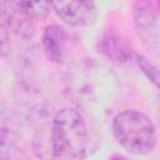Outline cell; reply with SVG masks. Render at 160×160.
I'll return each mask as SVG.
<instances>
[{"mask_svg":"<svg viewBox=\"0 0 160 160\" xmlns=\"http://www.w3.org/2000/svg\"><path fill=\"white\" fill-rule=\"evenodd\" d=\"M135 59H136V62H138L139 68L142 70V72L160 89V70L154 64H151L146 58H144L141 55L136 54Z\"/></svg>","mask_w":160,"mask_h":160,"instance_id":"obj_9","label":"cell"},{"mask_svg":"<svg viewBox=\"0 0 160 160\" xmlns=\"http://www.w3.org/2000/svg\"><path fill=\"white\" fill-rule=\"evenodd\" d=\"M52 10L66 24L72 26H86L95 22L98 11L92 1H55Z\"/></svg>","mask_w":160,"mask_h":160,"instance_id":"obj_3","label":"cell"},{"mask_svg":"<svg viewBox=\"0 0 160 160\" xmlns=\"http://www.w3.org/2000/svg\"><path fill=\"white\" fill-rule=\"evenodd\" d=\"M99 49L106 56L119 61H125L131 55L125 41L115 34H108L104 38H101V40L99 41Z\"/></svg>","mask_w":160,"mask_h":160,"instance_id":"obj_5","label":"cell"},{"mask_svg":"<svg viewBox=\"0 0 160 160\" xmlns=\"http://www.w3.org/2000/svg\"><path fill=\"white\" fill-rule=\"evenodd\" d=\"M15 5L30 20H44L52 9L51 2L46 1H16Z\"/></svg>","mask_w":160,"mask_h":160,"instance_id":"obj_7","label":"cell"},{"mask_svg":"<svg viewBox=\"0 0 160 160\" xmlns=\"http://www.w3.org/2000/svg\"><path fill=\"white\" fill-rule=\"evenodd\" d=\"M46 58L52 62H62L66 52V32L59 25H49L42 34Z\"/></svg>","mask_w":160,"mask_h":160,"instance_id":"obj_4","label":"cell"},{"mask_svg":"<svg viewBox=\"0 0 160 160\" xmlns=\"http://www.w3.org/2000/svg\"><path fill=\"white\" fill-rule=\"evenodd\" d=\"M1 160H26L24 152L6 138V134H1Z\"/></svg>","mask_w":160,"mask_h":160,"instance_id":"obj_8","label":"cell"},{"mask_svg":"<svg viewBox=\"0 0 160 160\" xmlns=\"http://www.w3.org/2000/svg\"><path fill=\"white\" fill-rule=\"evenodd\" d=\"M52 160H80L94 150V140L84 116L72 108L59 110L50 126Z\"/></svg>","mask_w":160,"mask_h":160,"instance_id":"obj_1","label":"cell"},{"mask_svg":"<svg viewBox=\"0 0 160 160\" xmlns=\"http://www.w3.org/2000/svg\"><path fill=\"white\" fill-rule=\"evenodd\" d=\"M135 10V25L139 34L142 36L144 41L152 40L155 35V15L144 5H139Z\"/></svg>","mask_w":160,"mask_h":160,"instance_id":"obj_6","label":"cell"},{"mask_svg":"<svg viewBox=\"0 0 160 160\" xmlns=\"http://www.w3.org/2000/svg\"><path fill=\"white\" fill-rule=\"evenodd\" d=\"M159 5H160V2H159Z\"/></svg>","mask_w":160,"mask_h":160,"instance_id":"obj_11","label":"cell"},{"mask_svg":"<svg viewBox=\"0 0 160 160\" xmlns=\"http://www.w3.org/2000/svg\"><path fill=\"white\" fill-rule=\"evenodd\" d=\"M51 160H52V159H51Z\"/></svg>","mask_w":160,"mask_h":160,"instance_id":"obj_12","label":"cell"},{"mask_svg":"<svg viewBox=\"0 0 160 160\" xmlns=\"http://www.w3.org/2000/svg\"><path fill=\"white\" fill-rule=\"evenodd\" d=\"M112 131L118 142L131 154L145 155L156 144V130L152 121L136 110L119 112L114 118Z\"/></svg>","mask_w":160,"mask_h":160,"instance_id":"obj_2","label":"cell"},{"mask_svg":"<svg viewBox=\"0 0 160 160\" xmlns=\"http://www.w3.org/2000/svg\"><path fill=\"white\" fill-rule=\"evenodd\" d=\"M110 160H128V159L124 158V156H114V158H111Z\"/></svg>","mask_w":160,"mask_h":160,"instance_id":"obj_10","label":"cell"}]
</instances>
